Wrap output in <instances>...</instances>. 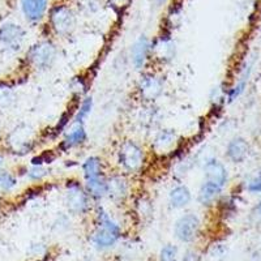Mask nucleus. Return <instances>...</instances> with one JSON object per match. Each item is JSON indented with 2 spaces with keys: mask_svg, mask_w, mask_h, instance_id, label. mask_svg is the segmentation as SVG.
I'll return each instance as SVG.
<instances>
[{
  "mask_svg": "<svg viewBox=\"0 0 261 261\" xmlns=\"http://www.w3.org/2000/svg\"><path fill=\"white\" fill-rule=\"evenodd\" d=\"M120 238V227L111 220L109 213L103 209H98L97 228L93 234V243L98 248H109L113 247Z\"/></svg>",
  "mask_w": 261,
  "mask_h": 261,
  "instance_id": "obj_1",
  "label": "nucleus"
},
{
  "mask_svg": "<svg viewBox=\"0 0 261 261\" xmlns=\"http://www.w3.org/2000/svg\"><path fill=\"white\" fill-rule=\"evenodd\" d=\"M144 150L134 141H124L118 151V162L127 172L139 171L144 165Z\"/></svg>",
  "mask_w": 261,
  "mask_h": 261,
  "instance_id": "obj_2",
  "label": "nucleus"
},
{
  "mask_svg": "<svg viewBox=\"0 0 261 261\" xmlns=\"http://www.w3.org/2000/svg\"><path fill=\"white\" fill-rule=\"evenodd\" d=\"M57 47L48 41H42L30 47L28 58L38 69H48L57 60Z\"/></svg>",
  "mask_w": 261,
  "mask_h": 261,
  "instance_id": "obj_3",
  "label": "nucleus"
},
{
  "mask_svg": "<svg viewBox=\"0 0 261 261\" xmlns=\"http://www.w3.org/2000/svg\"><path fill=\"white\" fill-rule=\"evenodd\" d=\"M65 204L71 212L83 214L89 209V195L77 181H68L65 192Z\"/></svg>",
  "mask_w": 261,
  "mask_h": 261,
  "instance_id": "obj_4",
  "label": "nucleus"
},
{
  "mask_svg": "<svg viewBox=\"0 0 261 261\" xmlns=\"http://www.w3.org/2000/svg\"><path fill=\"white\" fill-rule=\"evenodd\" d=\"M200 230L199 217L193 213L184 214L175 223V237L183 243H191L197 238Z\"/></svg>",
  "mask_w": 261,
  "mask_h": 261,
  "instance_id": "obj_5",
  "label": "nucleus"
},
{
  "mask_svg": "<svg viewBox=\"0 0 261 261\" xmlns=\"http://www.w3.org/2000/svg\"><path fill=\"white\" fill-rule=\"evenodd\" d=\"M25 38V30L17 24L7 22L0 27V45L11 51L20 50Z\"/></svg>",
  "mask_w": 261,
  "mask_h": 261,
  "instance_id": "obj_6",
  "label": "nucleus"
},
{
  "mask_svg": "<svg viewBox=\"0 0 261 261\" xmlns=\"http://www.w3.org/2000/svg\"><path fill=\"white\" fill-rule=\"evenodd\" d=\"M51 22H53L54 29L59 34H67L74 27L73 13L65 7H57L51 12Z\"/></svg>",
  "mask_w": 261,
  "mask_h": 261,
  "instance_id": "obj_7",
  "label": "nucleus"
},
{
  "mask_svg": "<svg viewBox=\"0 0 261 261\" xmlns=\"http://www.w3.org/2000/svg\"><path fill=\"white\" fill-rule=\"evenodd\" d=\"M204 171L206 180L212 181V183L217 184V186H220L222 188L225 187L226 181H227V170L220 161L214 160V158L206 161Z\"/></svg>",
  "mask_w": 261,
  "mask_h": 261,
  "instance_id": "obj_8",
  "label": "nucleus"
},
{
  "mask_svg": "<svg viewBox=\"0 0 261 261\" xmlns=\"http://www.w3.org/2000/svg\"><path fill=\"white\" fill-rule=\"evenodd\" d=\"M162 80L154 74H145L140 80L139 90L145 99H155L162 93Z\"/></svg>",
  "mask_w": 261,
  "mask_h": 261,
  "instance_id": "obj_9",
  "label": "nucleus"
},
{
  "mask_svg": "<svg viewBox=\"0 0 261 261\" xmlns=\"http://www.w3.org/2000/svg\"><path fill=\"white\" fill-rule=\"evenodd\" d=\"M21 8L29 21H39L46 12L47 0H21Z\"/></svg>",
  "mask_w": 261,
  "mask_h": 261,
  "instance_id": "obj_10",
  "label": "nucleus"
},
{
  "mask_svg": "<svg viewBox=\"0 0 261 261\" xmlns=\"http://www.w3.org/2000/svg\"><path fill=\"white\" fill-rule=\"evenodd\" d=\"M109 183V193L110 199L114 201H123L128 195V183L123 176L114 175L107 179Z\"/></svg>",
  "mask_w": 261,
  "mask_h": 261,
  "instance_id": "obj_11",
  "label": "nucleus"
},
{
  "mask_svg": "<svg viewBox=\"0 0 261 261\" xmlns=\"http://www.w3.org/2000/svg\"><path fill=\"white\" fill-rule=\"evenodd\" d=\"M248 144L244 139L242 137H237V139L231 140L227 145V150H226V154L232 162L235 163H241L243 162L244 160L248 155Z\"/></svg>",
  "mask_w": 261,
  "mask_h": 261,
  "instance_id": "obj_12",
  "label": "nucleus"
},
{
  "mask_svg": "<svg viewBox=\"0 0 261 261\" xmlns=\"http://www.w3.org/2000/svg\"><path fill=\"white\" fill-rule=\"evenodd\" d=\"M150 42L146 37H141L132 47V62L137 69L143 68L150 53Z\"/></svg>",
  "mask_w": 261,
  "mask_h": 261,
  "instance_id": "obj_13",
  "label": "nucleus"
},
{
  "mask_svg": "<svg viewBox=\"0 0 261 261\" xmlns=\"http://www.w3.org/2000/svg\"><path fill=\"white\" fill-rule=\"evenodd\" d=\"M85 191L88 192L89 197H93L95 200L103 199L109 193L107 179L103 175L98 176V178L88 179V180H85Z\"/></svg>",
  "mask_w": 261,
  "mask_h": 261,
  "instance_id": "obj_14",
  "label": "nucleus"
},
{
  "mask_svg": "<svg viewBox=\"0 0 261 261\" xmlns=\"http://www.w3.org/2000/svg\"><path fill=\"white\" fill-rule=\"evenodd\" d=\"M86 141V130L83 124L80 123H74L69 132L65 136L64 141H63V146L65 149H71L74 146H79Z\"/></svg>",
  "mask_w": 261,
  "mask_h": 261,
  "instance_id": "obj_15",
  "label": "nucleus"
},
{
  "mask_svg": "<svg viewBox=\"0 0 261 261\" xmlns=\"http://www.w3.org/2000/svg\"><path fill=\"white\" fill-rule=\"evenodd\" d=\"M222 192V187L212 183V181L205 180L204 184L200 187L199 191V201L202 205H211L218 199V196Z\"/></svg>",
  "mask_w": 261,
  "mask_h": 261,
  "instance_id": "obj_16",
  "label": "nucleus"
},
{
  "mask_svg": "<svg viewBox=\"0 0 261 261\" xmlns=\"http://www.w3.org/2000/svg\"><path fill=\"white\" fill-rule=\"evenodd\" d=\"M191 200H192V195L186 186H178V187L172 188L170 192V204L172 208H184L190 204Z\"/></svg>",
  "mask_w": 261,
  "mask_h": 261,
  "instance_id": "obj_17",
  "label": "nucleus"
},
{
  "mask_svg": "<svg viewBox=\"0 0 261 261\" xmlns=\"http://www.w3.org/2000/svg\"><path fill=\"white\" fill-rule=\"evenodd\" d=\"M83 172L85 180L93 178L102 176V161L98 157L86 158L85 162L83 163Z\"/></svg>",
  "mask_w": 261,
  "mask_h": 261,
  "instance_id": "obj_18",
  "label": "nucleus"
},
{
  "mask_svg": "<svg viewBox=\"0 0 261 261\" xmlns=\"http://www.w3.org/2000/svg\"><path fill=\"white\" fill-rule=\"evenodd\" d=\"M176 134L171 129H165L162 130L155 139V148L160 150H166V149L171 148L175 144Z\"/></svg>",
  "mask_w": 261,
  "mask_h": 261,
  "instance_id": "obj_19",
  "label": "nucleus"
},
{
  "mask_svg": "<svg viewBox=\"0 0 261 261\" xmlns=\"http://www.w3.org/2000/svg\"><path fill=\"white\" fill-rule=\"evenodd\" d=\"M16 99L15 92L12 88L7 85H0V109H8L13 105Z\"/></svg>",
  "mask_w": 261,
  "mask_h": 261,
  "instance_id": "obj_20",
  "label": "nucleus"
},
{
  "mask_svg": "<svg viewBox=\"0 0 261 261\" xmlns=\"http://www.w3.org/2000/svg\"><path fill=\"white\" fill-rule=\"evenodd\" d=\"M92 109H93L92 97H86L83 101V103H81L80 109H79L77 115H76V119H74V123H80V124H83L84 120L88 118V115H89L90 111H92Z\"/></svg>",
  "mask_w": 261,
  "mask_h": 261,
  "instance_id": "obj_21",
  "label": "nucleus"
},
{
  "mask_svg": "<svg viewBox=\"0 0 261 261\" xmlns=\"http://www.w3.org/2000/svg\"><path fill=\"white\" fill-rule=\"evenodd\" d=\"M17 184L15 176L12 174H9L8 171L0 170V187L4 191H11Z\"/></svg>",
  "mask_w": 261,
  "mask_h": 261,
  "instance_id": "obj_22",
  "label": "nucleus"
},
{
  "mask_svg": "<svg viewBox=\"0 0 261 261\" xmlns=\"http://www.w3.org/2000/svg\"><path fill=\"white\" fill-rule=\"evenodd\" d=\"M176 255H178V248L175 246H171V244H167L162 248L161 251L160 258L161 261H175Z\"/></svg>",
  "mask_w": 261,
  "mask_h": 261,
  "instance_id": "obj_23",
  "label": "nucleus"
},
{
  "mask_svg": "<svg viewBox=\"0 0 261 261\" xmlns=\"http://www.w3.org/2000/svg\"><path fill=\"white\" fill-rule=\"evenodd\" d=\"M47 170L45 169V167L42 166H34L33 169H30L29 171H28V176H29V179H32V180H41V179L45 178L46 175H47Z\"/></svg>",
  "mask_w": 261,
  "mask_h": 261,
  "instance_id": "obj_24",
  "label": "nucleus"
},
{
  "mask_svg": "<svg viewBox=\"0 0 261 261\" xmlns=\"http://www.w3.org/2000/svg\"><path fill=\"white\" fill-rule=\"evenodd\" d=\"M246 83H247V79L244 77L243 80L238 83V85H235L234 88L228 92V102H232L234 99H237L242 93H243L244 88H246Z\"/></svg>",
  "mask_w": 261,
  "mask_h": 261,
  "instance_id": "obj_25",
  "label": "nucleus"
},
{
  "mask_svg": "<svg viewBox=\"0 0 261 261\" xmlns=\"http://www.w3.org/2000/svg\"><path fill=\"white\" fill-rule=\"evenodd\" d=\"M248 191H251V192H261V175H258L257 178H255L248 184Z\"/></svg>",
  "mask_w": 261,
  "mask_h": 261,
  "instance_id": "obj_26",
  "label": "nucleus"
},
{
  "mask_svg": "<svg viewBox=\"0 0 261 261\" xmlns=\"http://www.w3.org/2000/svg\"><path fill=\"white\" fill-rule=\"evenodd\" d=\"M183 261H200V256L195 251H190V252L186 253V256L183 257Z\"/></svg>",
  "mask_w": 261,
  "mask_h": 261,
  "instance_id": "obj_27",
  "label": "nucleus"
},
{
  "mask_svg": "<svg viewBox=\"0 0 261 261\" xmlns=\"http://www.w3.org/2000/svg\"><path fill=\"white\" fill-rule=\"evenodd\" d=\"M3 165H4V158L3 155L0 154V170H3Z\"/></svg>",
  "mask_w": 261,
  "mask_h": 261,
  "instance_id": "obj_28",
  "label": "nucleus"
},
{
  "mask_svg": "<svg viewBox=\"0 0 261 261\" xmlns=\"http://www.w3.org/2000/svg\"><path fill=\"white\" fill-rule=\"evenodd\" d=\"M257 211H258V213H260V216H261V202H260V204H258V208H257Z\"/></svg>",
  "mask_w": 261,
  "mask_h": 261,
  "instance_id": "obj_29",
  "label": "nucleus"
},
{
  "mask_svg": "<svg viewBox=\"0 0 261 261\" xmlns=\"http://www.w3.org/2000/svg\"><path fill=\"white\" fill-rule=\"evenodd\" d=\"M158 2H160V3H162V2H163V0H158Z\"/></svg>",
  "mask_w": 261,
  "mask_h": 261,
  "instance_id": "obj_30",
  "label": "nucleus"
}]
</instances>
